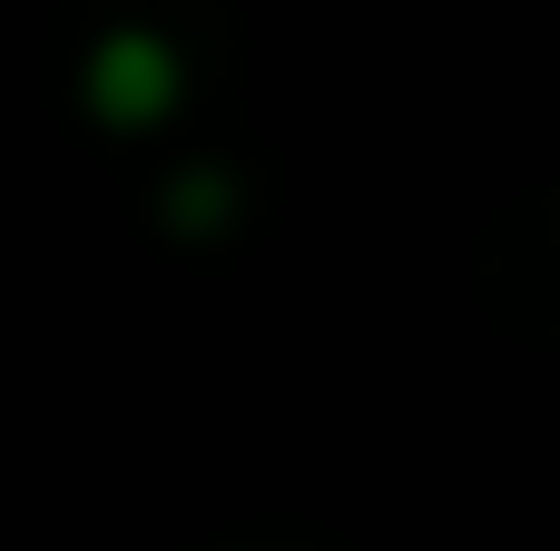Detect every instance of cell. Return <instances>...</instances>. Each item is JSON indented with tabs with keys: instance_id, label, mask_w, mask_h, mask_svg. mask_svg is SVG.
I'll use <instances>...</instances> for the list:
<instances>
[{
	"instance_id": "obj_2",
	"label": "cell",
	"mask_w": 560,
	"mask_h": 551,
	"mask_svg": "<svg viewBox=\"0 0 560 551\" xmlns=\"http://www.w3.org/2000/svg\"><path fill=\"white\" fill-rule=\"evenodd\" d=\"M158 217H167L177 237H226V217H236V177H217V168H187V177L158 197Z\"/></svg>"
},
{
	"instance_id": "obj_1",
	"label": "cell",
	"mask_w": 560,
	"mask_h": 551,
	"mask_svg": "<svg viewBox=\"0 0 560 551\" xmlns=\"http://www.w3.org/2000/svg\"><path fill=\"white\" fill-rule=\"evenodd\" d=\"M177 99H187V59H177V39H158V30H138V20L89 39V59H79V108H89L98 128L138 138V128H158Z\"/></svg>"
}]
</instances>
